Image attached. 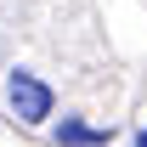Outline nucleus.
I'll return each mask as SVG.
<instances>
[{"label": "nucleus", "mask_w": 147, "mask_h": 147, "mask_svg": "<svg viewBox=\"0 0 147 147\" xmlns=\"http://www.w3.org/2000/svg\"><path fill=\"white\" fill-rule=\"evenodd\" d=\"M6 96H11V108H17L23 125H45V119H51V108H57L51 85H45V79H34L28 68H11V74H6Z\"/></svg>", "instance_id": "f257e3e1"}, {"label": "nucleus", "mask_w": 147, "mask_h": 147, "mask_svg": "<svg viewBox=\"0 0 147 147\" xmlns=\"http://www.w3.org/2000/svg\"><path fill=\"white\" fill-rule=\"evenodd\" d=\"M130 147H147V125H142V130H136V142H130Z\"/></svg>", "instance_id": "7ed1b4c3"}, {"label": "nucleus", "mask_w": 147, "mask_h": 147, "mask_svg": "<svg viewBox=\"0 0 147 147\" xmlns=\"http://www.w3.org/2000/svg\"><path fill=\"white\" fill-rule=\"evenodd\" d=\"M57 142H62V147H108L113 130H96V125H79V119H62V125H57Z\"/></svg>", "instance_id": "f03ea898"}]
</instances>
